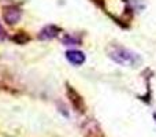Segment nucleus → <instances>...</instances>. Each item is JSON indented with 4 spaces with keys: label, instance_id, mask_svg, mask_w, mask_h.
Here are the masks:
<instances>
[{
    "label": "nucleus",
    "instance_id": "obj_1",
    "mask_svg": "<svg viewBox=\"0 0 156 137\" xmlns=\"http://www.w3.org/2000/svg\"><path fill=\"white\" fill-rule=\"evenodd\" d=\"M108 56H110V59H112L114 62L121 66L137 67L143 63V59H141L140 55L122 45H112L108 49Z\"/></svg>",
    "mask_w": 156,
    "mask_h": 137
},
{
    "label": "nucleus",
    "instance_id": "obj_2",
    "mask_svg": "<svg viewBox=\"0 0 156 137\" xmlns=\"http://www.w3.org/2000/svg\"><path fill=\"white\" fill-rule=\"evenodd\" d=\"M21 18H22V11L19 7H16V5H7V7H4V10H3V19H4V22L7 25L12 26V25L18 23L21 21Z\"/></svg>",
    "mask_w": 156,
    "mask_h": 137
},
{
    "label": "nucleus",
    "instance_id": "obj_3",
    "mask_svg": "<svg viewBox=\"0 0 156 137\" xmlns=\"http://www.w3.org/2000/svg\"><path fill=\"white\" fill-rule=\"evenodd\" d=\"M66 86H67V96H69V99H70L71 106L74 107V110H76L77 113H80V114L85 113V103H83L82 96L78 93L73 86L69 85V84Z\"/></svg>",
    "mask_w": 156,
    "mask_h": 137
},
{
    "label": "nucleus",
    "instance_id": "obj_4",
    "mask_svg": "<svg viewBox=\"0 0 156 137\" xmlns=\"http://www.w3.org/2000/svg\"><path fill=\"white\" fill-rule=\"evenodd\" d=\"M60 32H62V29L58 27L56 25H47V26H44L43 29L40 30V33L37 34V38L38 40H43V41L54 40L55 37L59 36Z\"/></svg>",
    "mask_w": 156,
    "mask_h": 137
},
{
    "label": "nucleus",
    "instance_id": "obj_5",
    "mask_svg": "<svg viewBox=\"0 0 156 137\" xmlns=\"http://www.w3.org/2000/svg\"><path fill=\"white\" fill-rule=\"evenodd\" d=\"M66 59L74 66H81L85 63L86 60V56L83 52L81 51H77V49H71V51H67L66 52Z\"/></svg>",
    "mask_w": 156,
    "mask_h": 137
},
{
    "label": "nucleus",
    "instance_id": "obj_6",
    "mask_svg": "<svg viewBox=\"0 0 156 137\" xmlns=\"http://www.w3.org/2000/svg\"><path fill=\"white\" fill-rule=\"evenodd\" d=\"M62 43L65 45H80L81 44V38L80 37H76V36H71V34H67L62 38Z\"/></svg>",
    "mask_w": 156,
    "mask_h": 137
},
{
    "label": "nucleus",
    "instance_id": "obj_7",
    "mask_svg": "<svg viewBox=\"0 0 156 137\" xmlns=\"http://www.w3.org/2000/svg\"><path fill=\"white\" fill-rule=\"evenodd\" d=\"M12 40L15 41L16 44H21V45H23V44H26L27 41L30 40V37L26 34V33H23V32H19V33H16L15 36L12 37Z\"/></svg>",
    "mask_w": 156,
    "mask_h": 137
},
{
    "label": "nucleus",
    "instance_id": "obj_8",
    "mask_svg": "<svg viewBox=\"0 0 156 137\" xmlns=\"http://www.w3.org/2000/svg\"><path fill=\"white\" fill-rule=\"evenodd\" d=\"M5 38H7V34H5V32H4V29H3V26L0 25V41L5 40Z\"/></svg>",
    "mask_w": 156,
    "mask_h": 137
},
{
    "label": "nucleus",
    "instance_id": "obj_9",
    "mask_svg": "<svg viewBox=\"0 0 156 137\" xmlns=\"http://www.w3.org/2000/svg\"><path fill=\"white\" fill-rule=\"evenodd\" d=\"M154 118H155V121H156V113L154 114Z\"/></svg>",
    "mask_w": 156,
    "mask_h": 137
}]
</instances>
